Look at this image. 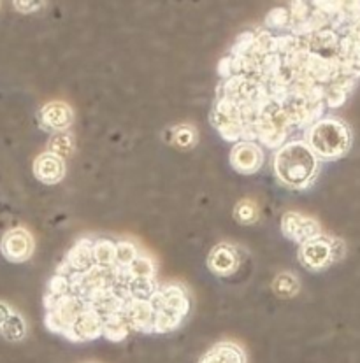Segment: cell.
<instances>
[{
  "label": "cell",
  "mask_w": 360,
  "mask_h": 363,
  "mask_svg": "<svg viewBox=\"0 0 360 363\" xmlns=\"http://www.w3.org/2000/svg\"><path fill=\"white\" fill-rule=\"evenodd\" d=\"M317 172L318 158L304 140L287 143L274 155V174L285 186L304 190L313 183Z\"/></svg>",
  "instance_id": "1"
},
{
  "label": "cell",
  "mask_w": 360,
  "mask_h": 363,
  "mask_svg": "<svg viewBox=\"0 0 360 363\" xmlns=\"http://www.w3.org/2000/svg\"><path fill=\"white\" fill-rule=\"evenodd\" d=\"M292 23L290 11L285 9V7H280V9H273L266 18V25L271 28L276 27H285V25Z\"/></svg>",
  "instance_id": "19"
},
{
  "label": "cell",
  "mask_w": 360,
  "mask_h": 363,
  "mask_svg": "<svg viewBox=\"0 0 360 363\" xmlns=\"http://www.w3.org/2000/svg\"><path fill=\"white\" fill-rule=\"evenodd\" d=\"M44 6V2H14V7H16L20 13H36L40 7Z\"/></svg>",
  "instance_id": "20"
},
{
  "label": "cell",
  "mask_w": 360,
  "mask_h": 363,
  "mask_svg": "<svg viewBox=\"0 0 360 363\" xmlns=\"http://www.w3.org/2000/svg\"><path fill=\"white\" fill-rule=\"evenodd\" d=\"M239 253L234 246H230L227 242H222L218 246H214L211 250L209 257H207V267L211 269V272H214L217 276L229 277L239 269Z\"/></svg>",
  "instance_id": "9"
},
{
  "label": "cell",
  "mask_w": 360,
  "mask_h": 363,
  "mask_svg": "<svg viewBox=\"0 0 360 363\" xmlns=\"http://www.w3.org/2000/svg\"><path fill=\"white\" fill-rule=\"evenodd\" d=\"M92 257H94V264L104 269H111L116 265V242L107 239L94 240L92 244Z\"/></svg>",
  "instance_id": "13"
},
{
  "label": "cell",
  "mask_w": 360,
  "mask_h": 363,
  "mask_svg": "<svg viewBox=\"0 0 360 363\" xmlns=\"http://www.w3.org/2000/svg\"><path fill=\"white\" fill-rule=\"evenodd\" d=\"M33 176L44 184H58L65 176V160L46 151L33 162Z\"/></svg>",
  "instance_id": "11"
},
{
  "label": "cell",
  "mask_w": 360,
  "mask_h": 363,
  "mask_svg": "<svg viewBox=\"0 0 360 363\" xmlns=\"http://www.w3.org/2000/svg\"><path fill=\"white\" fill-rule=\"evenodd\" d=\"M199 363H246V354L243 347L236 342H218L207 353L202 354Z\"/></svg>",
  "instance_id": "12"
},
{
  "label": "cell",
  "mask_w": 360,
  "mask_h": 363,
  "mask_svg": "<svg viewBox=\"0 0 360 363\" xmlns=\"http://www.w3.org/2000/svg\"><path fill=\"white\" fill-rule=\"evenodd\" d=\"M151 303L155 307V333L176 330L190 313V295L178 283L158 286Z\"/></svg>",
  "instance_id": "2"
},
{
  "label": "cell",
  "mask_w": 360,
  "mask_h": 363,
  "mask_svg": "<svg viewBox=\"0 0 360 363\" xmlns=\"http://www.w3.org/2000/svg\"><path fill=\"white\" fill-rule=\"evenodd\" d=\"M306 144L317 158L334 160L350 150V128L337 120L317 121L306 133Z\"/></svg>",
  "instance_id": "3"
},
{
  "label": "cell",
  "mask_w": 360,
  "mask_h": 363,
  "mask_svg": "<svg viewBox=\"0 0 360 363\" xmlns=\"http://www.w3.org/2000/svg\"><path fill=\"white\" fill-rule=\"evenodd\" d=\"M39 121L44 130L64 133L74 123V111L69 104L62 102V100H53L39 111Z\"/></svg>",
  "instance_id": "7"
},
{
  "label": "cell",
  "mask_w": 360,
  "mask_h": 363,
  "mask_svg": "<svg viewBox=\"0 0 360 363\" xmlns=\"http://www.w3.org/2000/svg\"><path fill=\"white\" fill-rule=\"evenodd\" d=\"M234 216H236V220L241 225H253L258 220V216H261V211H258V206L255 200L243 199L237 202Z\"/></svg>",
  "instance_id": "17"
},
{
  "label": "cell",
  "mask_w": 360,
  "mask_h": 363,
  "mask_svg": "<svg viewBox=\"0 0 360 363\" xmlns=\"http://www.w3.org/2000/svg\"><path fill=\"white\" fill-rule=\"evenodd\" d=\"M139 257V250L131 240H118L116 242V264L129 267Z\"/></svg>",
  "instance_id": "18"
},
{
  "label": "cell",
  "mask_w": 360,
  "mask_h": 363,
  "mask_svg": "<svg viewBox=\"0 0 360 363\" xmlns=\"http://www.w3.org/2000/svg\"><path fill=\"white\" fill-rule=\"evenodd\" d=\"M300 281L297 279L295 274L292 272H281L274 277L273 281V291L280 298H292L299 294Z\"/></svg>",
  "instance_id": "14"
},
{
  "label": "cell",
  "mask_w": 360,
  "mask_h": 363,
  "mask_svg": "<svg viewBox=\"0 0 360 363\" xmlns=\"http://www.w3.org/2000/svg\"><path fill=\"white\" fill-rule=\"evenodd\" d=\"M74 146H76V143H74L72 133H69V132L55 133V135L50 139V143H48V153H51V155H55V157L65 160L67 157H70V155H72Z\"/></svg>",
  "instance_id": "15"
},
{
  "label": "cell",
  "mask_w": 360,
  "mask_h": 363,
  "mask_svg": "<svg viewBox=\"0 0 360 363\" xmlns=\"http://www.w3.org/2000/svg\"><path fill=\"white\" fill-rule=\"evenodd\" d=\"M0 335L9 342H20L27 337V323L23 316L2 300H0Z\"/></svg>",
  "instance_id": "10"
},
{
  "label": "cell",
  "mask_w": 360,
  "mask_h": 363,
  "mask_svg": "<svg viewBox=\"0 0 360 363\" xmlns=\"http://www.w3.org/2000/svg\"><path fill=\"white\" fill-rule=\"evenodd\" d=\"M33 250H36L33 235L23 227L7 230L0 242V251H2L4 258L9 260L11 264H25L27 260H31Z\"/></svg>",
  "instance_id": "5"
},
{
  "label": "cell",
  "mask_w": 360,
  "mask_h": 363,
  "mask_svg": "<svg viewBox=\"0 0 360 363\" xmlns=\"http://www.w3.org/2000/svg\"><path fill=\"white\" fill-rule=\"evenodd\" d=\"M281 232L287 239L299 244H304L322 235V228L317 220L302 213H295V211H288V213L283 214V218H281Z\"/></svg>",
  "instance_id": "6"
},
{
  "label": "cell",
  "mask_w": 360,
  "mask_h": 363,
  "mask_svg": "<svg viewBox=\"0 0 360 363\" xmlns=\"http://www.w3.org/2000/svg\"><path fill=\"white\" fill-rule=\"evenodd\" d=\"M230 165L241 174H255L263 165V151L251 140L237 143L230 151Z\"/></svg>",
  "instance_id": "8"
},
{
  "label": "cell",
  "mask_w": 360,
  "mask_h": 363,
  "mask_svg": "<svg viewBox=\"0 0 360 363\" xmlns=\"http://www.w3.org/2000/svg\"><path fill=\"white\" fill-rule=\"evenodd\" d=\"M169 143L180 150H190L197 144V130L192 125H180L169 132Z\"/></svg>",
  "instance_id": "16"
},
{
  "label": "cell",
  "mask_w": 360,
  "mask_h": 363,
  "mask_svg": "<svg viewBox=\"0 0 360 363\" xmlns=\"http://www.w3.org/2000/svg\"><path fill=\"white\" fill-rule=\"evenodd\" d=\"M336 246L334 240L320 235L317 239H311L307 242L300 244L299 247V262L310 270H324L336 262Z\"/></svg>",
  "instance_id": "4"
}]
</instances>
